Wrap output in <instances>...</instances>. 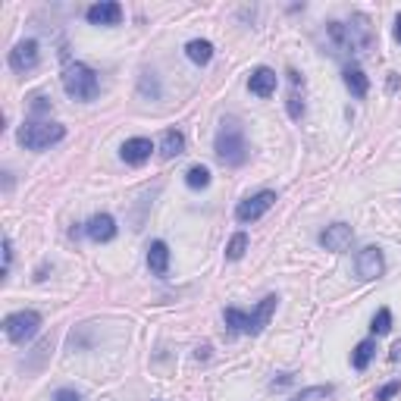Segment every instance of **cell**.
I'll return each mask as SVG.
<instances>
[{
	"mask_svg": "<svg viewBox=\"0 0 401 401\" xmlns=\"http://www.w3.org/2000/svg\"><path fill=\"white\" fill-rule=\"evenodd\" d=\"M288 78H292V91H288V116L295 123H301L304 116V98L298 94V85H304V78L298 75V69H288Z\"/></svg>",
	"mask_w": 401,
	"mask_h": 401,
	"instance_id": "ac0fdd59",
	"label": "cell"
},
{
	"mask_svg": "<svg viewBox=\"0 0 401 401\" xmlns=\"http://www.w3.org/2000/svg\"><path fill=\"white\" fill-rule=\"evenodd\" d=\"M10 264H13V241H10V235L4 239V276L10 273Z\"/></svg>",
	"mask_w": 401,
	"mask_h": 401,
	"instance_id": "484cf974",
	"label": "cell"
},
{
	"mask_svg": "<svg viewBox=\"0 0 401 401\" xmlns=\"http://www.w3.org/2000/svg\"><path fill=\"white\" fill-rule=\"evenodd\" d=\"M147 270L160 279L170 273V245L167 241H151V248H147Z\"/></svg>",
	"mask_w": 401,
	"mask_h": 401,
	"instance_id": "9a60e30c",
	"label": "cell"
},
{
	"mask_svg": "<svg viewBox=\"0 0 401 401\" xmlns=\"http://www.w3.org/2000/svg\"><path fill=\"white\" fill-rule=\"evenodd\" d=\"M395 41H401V13H398V19H395Z\"/></svg>",
	"mask_w": 401,
	"mask_h": 401,
	"instance_id": "f1b7e54d",
	"label": "cell"
},
{
	"mask_svg": "<svg viewBox=\"0 0 401 401\" xmlns=\"http://www.w3.org/2000/svg\"><path fill=\"white\" fill-rule=\"evenodd\" d=\"M63 88L73 100H82V104H88V100L98 98L100 91V78L94 73L91 66H85V63H66V69H63Z\"/></svg>",
	"mask_w": 401,
	"mask_h": 401,
	"instance_id": "277c9868",
	"label": "cell"
},
{
	"mask_svg": "<svg viewBox=\"0 0 401 401\" xmlns=\"http://www.w3.org/2000/svg\"><path fill=\"white\" fill-rule=\"evenodd\" d=\"M398 392H401V382H398V380H395V382H386V386L376 392V401H389V398H395Z\"/></svg>",
	"mask_w": 401,
	"mask_h": 401,
	"instance_id": "d4e9b609",
	"label": "cell"
},
{
	"mask_svg": "<svg viewBox=\"0 0 401 401\" xmlns=\"http://www.w3.org/2000/svg\"><path fill=\"white\" fill-rule=\"evenodd\" d=\"M276 304H279V298L276 295H266L261 304H257L254 311H239V308H226L223 311V320H226V326L232 329V333H241V335H257V333H264V326L270 323V317H273V311H276Z\"/></svg>",
	"mask_w": 401,
	"mask_h": 401,
	"instance_id": "3957f363",
	"label": "cell"
},
{
	"mask_svg": "<svg viewBox=\"0 0 401 401\" xmlns=\"http://www.w3.org/2000/svg\"><path fill=\"white\" fill-rule=\"evenodd\" d=\"M382 273H386V257H382V251L376 245L360 251L358 254V276L360 279H380Z\"/></svg>",
	"mask_w": 401,
	"mask_h": 401,
	"instance_id": "30bf717a",
	"label": "cell"
},
{
	"mask_svg": "<svg viewBox=\"0 0 401 401\" xmlns=\"http://www.w3.org/2000/svg\"><path fill=\"white\" fill-rule=\"evenodd\" d=\"M317 241H320V248L333 251V254H342V251H348L351 241H355V229H351L348 223H333L317 235Z\"/></svg>",
	"mask_w": 401,
	"mask_h": 401,
	"instance_id": "9c48e42d",
	"label": "cell"
},
{
	"mask_svg": "<svg viewBox=\"0 0 401 401\" xmlns=\"http://www.w3.org/2000/svg\"><path fill=\"white\" fill-rule=\"evenodd\" d=\"M276 204V192H270V188H264V192H257V194H251V198H245L235 207V219L239 223H257L266 210Z\"/></svg>",
	"mask_w": 401,
	"mask_h": 401,
	"instance_id": "52a82bcc",
	"label": "cell"
},
{
	"mask_svg": "<svg viewBox=\"0 0 401 401\" xmlns=\"http://www.w3.org/2000/svg\"><path fill=\"white\" fill-rule=\"evenodd\" d=\"M151 151H154V145H151V138H129L125 145L120 147V157L129 167H141V163H147L151 160Z\"/></svg>",
	"mask_w": 401,
	"mask_h": 401,
	"instance_id": "5bb4252c",
	"label": "cell"
},
{
	"mask_svg": "<svg viewBox=\"0 0 401 401\" xmlns=\"http://www.w3.org/2000/svg\"><path fill=\"white\" fill-rule=\"evenodd\" d=\"M51 107H53V104L44 98V94H38V98H31V110H35V113H44V110H51Z\"/></svg>",
	"mask_w": 401,
	"mask_h": 401,
	"instance_id": "4316f807",
	"label": "cell"
},
{
	"mask_svg": "<svg viewBox=\"0 0 401 401\" xmlns=\"http://www.w3.org/2000/svg\"><path fill=\"white\" fill-rule=\"evenodd\" d=\"M342 78H345V88L355 94L358 100H364V98H367V91H370V78L364 75V69H360V66H348Z\"/></svg>",
	"mask_w": 401,
	"mask_h": 401,
	"instance_id": "2e32d148",
	"label": "cell"
},
{
	"mask_svg": "<svg viewBox=\"0 0 401 401\" xmlns=\"http://www.w3.org/2000/svg\"><path fill=\"white\" fill-rule=\"evenodd\" d=\"M85 19H88L91 26H120L123 22V6L116 4V0H100V4L88 6Z\"/></svg>",
	"mask_w": 401,
	"mask_h": 401,
	"instance_id": "8fae6325",
	"label": "cell"
},
{
	"mask_svg": "<svg viewBox=\"0 0 401 401\" xmlns=\"http://www.w3.org/2000/svg\"><path fill=\"white\" fill-rule=\"evenodd\" d=\"M185 185L192 188V192H201V188H207V185H210V170L201 167V163H198V167H192V170L185 172Z\"/></svg>",
	"mask_w": 401,
	"mask_h": 401,
	"instance_id": "44dd1931",
	"label": "cell"
},
{
	"mask_svg": "<svg viewBox=\"0 0 401 401\" xmlns=\"http://www.w3.org/2000/svg\"><path fill=\"white\" fill-rule=\"evenodd\" d=\"M276 85H279V75L273 73L270 66H257L248 78V88H251V94H257V98H273V94H276Z\"/></svg>",
	"mask_w": 401,
	"mask_h": 401,
	"instance_id": "4fadbf2b",
	"label": "cell"
},
{
	"mask_svg": "<svg viewBox=\"0 0 401 401\" xmlns=\"http://www.w3.org/2000/svg\"><path fill=\"white\" fill-rule=\"evenodd\" d=\"M248 251V235L245 232H235L229 239V245H226V261H241Z\"/></svg>",
	"mask_w": 401,
	"mask_h": 401,
	"instance_id": "7402d4cb",
	"label": "cell"
},
{
	"mask_svg": "<svg viewBox=\"0 0 401 401\" xmlns=\"http://www.w3.org/2000/svg\"><path fill=\"white\" fill-rule=\"evenodd\" d=\"M19 145L26 151H47V147L60 145L66 138V129L60 123H38V120H28L19 125Z\"/></svg>",
	"mask_w": 401,
	"mask_h": 401,
	"instance_id": "5b68a950",
	"label": "cell"
},
{
	"mask_svg": "<svg viewBox=\"0 0 401 401\" xmlns=\"http://www.w3.org/2000/svg\"><path fill=\"white\" fill-rule=\"evenodd\" d=\"M333 392H335L333 386H311V389H301L295 398H288V401H313V398H329V395H333Z\"/></svg>",
	"mask_w": 401,
	"mask_h": 401,
	"instance_id": "603a6c76",
	"label": "cell"
},
{
	"mask_svg": "<svg viewBox=\"0 0 401 401\" xmlns=\"http://www.w3.org/2000/svg\"><path fill=\"white\" fill-rule=\"evenodd\" d=\"M326 38L339 53H367L376 41L370 19L367 16H351V22H326Z\"/></svg>",
	"mask_w": 401,
	"mask_h": 401,
	"instance_id": "6da1fadb",
	"label": "cell"
},
{
	"mask_svg": "<svg viewBox=\"0 0 401 401\" xmlns=\"http://www.w3.org/2000/svg\"><path fill=\"white\" fill-rule=\"evenodd\" d=\"M185 57L192 63H198V66H207L210 60H214V44L210 41H201V38H194V41L185 44Z\"/></svg>",
	"mask_w": 401,
	"mask_h": 401,
	"instance_id": "d6986e66",
	"label": "cell"
},
{
	"mask_svg": "<svg viewBox=\"0 0 401 401\" xmlns=\"http://www.w3.org/2000/svg\"><path fill=\"white\" fill-rule=\"evenodd\" d=\"M373 333L376 335H386L389 333V329H392V311L389 308H380V311H376V317H373Z\"/></svg>",
	"mask_w": 401,
	"mask_h": 401,
	"instance_id": "cb8c5ba5",
	"label": "cell"
},
{
	"mask_svg": "<svg viewBox=\"0 0 401 401\" xmlns=\"http://www.w3.org/2000/svg\"><path fill=\"white\" fill-rule=\"evenodd\" d=\"M85 235H88L91 241H98V245L113 241L116 239V219L110 214H94L88 223H85Z\"/></svg>",
	"mask_w": 401,
	"mask_h": 401,
	"instance_id": "7c38bea8",
	"label": "cell"
},
{
	"mask_svg": "<svg viewBox=\"0 0 401 401\" xmlns=\"http://www.w3.org/2000/svg\"><path fill=\"white\" fill-rule=\"evenodd\" d=\"M179 154H185V135L179 129H167L160 138V157L163 160H172Z\"/></svg>",
	"mask_w": 401,
	"mask_h": 401,
	"instance_id": "e0dca14e",
	"label": "cell"
},
{
	"mask_svg": "<svg viewBox=\"0 0 401 401\" xmlns=\"http://www.w3.org/2000/svg\"><path fill=\"white\" fill-rule=\"evenodd\" d=\"M214 154L223 167H245L248 163V138H245V129L235 116H226L219 123V132L214 138Z\"/></svg>",
	"mask_w": 401,
	"mask_h": 401,
	"instance_id": "7a4b0ae2",
	"label": "cell"
},
{
	"mask_svg": "<svg viewBox=\"0 0 401 401\" xmlns=\"http://www.w3.org/2000/svg\"><path fill=\"white\" fill-rule=\"evenodd\" d=\"M53 401H85L78 392H73V389H60L57 395H53Z\"/></svg>",
	"mask_w": 401,
	"mask_h": 401,
	"instance_id": "83f0119b",
	"label": "cell"
},
{
	"mask_svg": "<svg viewBox=\"0 0 401 401\" xmlns=\"http://www.w3.org/2000/svg\"><path fill=\"white\" fill-rule=\"evenodd\" d=\"M41 63V51H38V41L35 38H26V41H19L10 51V69L13 73H31V69Z\"/></svg>",
	"mask_w": 401,
	"mask_h": 401,
	"instance_id": "ba28073f",
	"label": "cell"
},
{
	"mask_svg": "<svg viewBox=\"0 0 401 401\" xmlns=\"http://www.w3.org/2000/svg\"><path fill=\"white\" fill-rule=\"evenodd\" d=\"M41 329V313L38 311H16L4 320V333L13 345H26L28 339H35Z\"/></svg>",
	"mask_w": 401,
	"mask_h": 401,
	"instance_id": "8992f818",
	"label": "cell"
},
{
	"mask_svg": "<svg viewBox=\"0 0 401 401\" xmlns=\"http://www.w3.org/2000/svg\"><path fill=\"white\" fill-rule=\"evenodd\" d=\"M373 355H376V342L373 339L358 342L355 351H351V367H355V370H367V367H370V360H373Z\"/></svg>",
	"mask_w": 401,
	"mask_h": 401,
	"instance_id": "ffe728a7",
	"label": "cell"
}]
</instances>
